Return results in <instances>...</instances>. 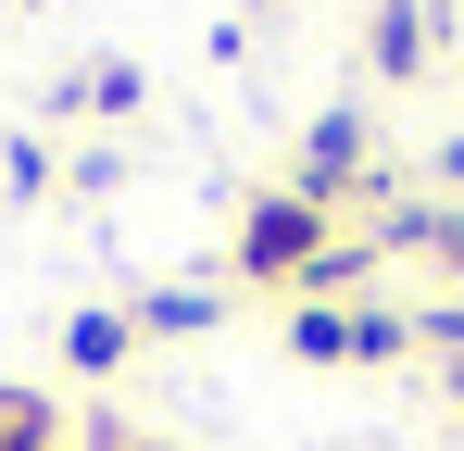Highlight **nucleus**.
Listing matches in <instances>:
<instances>
[{
    "label": "nucleus",
    "instance_id": "1",
    "mask_svg": "<svg viewBox=\"0 0 464 451\" xmlns=\"http://www.w3.org/2000/svg\"><path fill=\"white\" fill-rule=\"evenodd\" d=\"M314 251H326V214H314L302 188H276V201L238 214V276H302Z\"/></svg>",
    "mask_w": 464,
    "mask_h": 451
},
{
    "label": "nucleus",
    "instance_id": "2",
    "mask_svg": "<svg viewBox=\"0 0 464 451\" xmlns=\"http://www.w3.org/2000/svg\"><path fill=\"white\" fill-rule=\"evenodd\" d=\"M352 150H364V113L352 101H326L314 113V139H302V201L326 214V188H352Z\"/></svg>",
    "mask_w": 464,
    "mask_h": 451
},
{
    "label": "nucleus",
    "instance_id": "3",
    "mask_svg": "<svg viewBox=\"0 0 464 451\" xmlns=\"http://www.w3.org/2000/svg\"><path fill=\"white\" fill-rule=\"evenodd\" d=\"M51 439H63V401L25 389V376H0V451H51Z\"/></svg>",
    "mask_w": 464,
    "mask_h": 451
},
{
    "label": "nucleus",
    "instance_id": "4",
    "mask_svg": "<svg viewBox=\"0 0 464 451\" xmlns=\"http://www.w3.org/2000/svg\"><path fill=\"white\" fill-rule=\"evenodd\" d=\"M126 326L139 339H201L214 326V289H151V301H126Z\"/></svg>",
    "mask_w": 464,
    "mask_h": 451
},
{
    "label": "nucleus",
    "instance_id": "5",
    "mask_svg": "<svg viewBox=\"0 0 464 451\" xmlns=\"http://www.w3.org/2000/svg\"><path fill=\"white\" fill-rule=\"evenodd\" d=\"M126 339H139L126 313H76V326H63V376H113V364H126Z\"/></svg>",
    "mask_w": 464,
    "mask_h": 451
},
{
    "label": "nucleus",
    "instance_id": "6",
    "mask_svg": "<svg viewBox=\"0 0 464 451\" xmlns=\"http://www.w3.org/2000/svg\"><path fill=\"white\" fill-rule=\"evenodd\" d=\"M289 351H314V364H352V313H339V301H302V313H289Z\"/></svg>",
    "mask_w": 464,
    "mask_h": 451
},
{
    "label": "nucleus",
    "instance_id": "7",
    "mask_svg": "<svg viewBox=\"0 0 464 451\" xmlns=\"http://www.w3.org/2000/svg\"><path fill=\"white\" fill-rule=\"evenodd\" d=\"M427 25H414V0H377V75H427Z\"/></svg>",
    "mask_w": 464,
    "mask_h": 451
},
{
    "label": "nucleus",
    "instance_id": "8",
    "mask_svg": "<svg viewBox=\"0 0 464 451\" xmlns=\"http://www.w3.org/2000/svg\"><path fill=\"white\" fill-rule=\"evenodd\" d=\"M364 264H377L364 238H326V251L302 264V289H314V301H339V289H364Z\"/></svg>",
    "mask_w": 464,
    "mask_h": 451
},
{
    "label": "nucleus",
    "instance_id": "9",
    "mask_svg": "<svg viewBox=\"0 0 464 451\" xmlns=\"http://www.w3.org/2000/svg\"><path fill=\"white\" fill-rule=\"evenodd\" d=\"M440 264H464V214H452V226H440Z\"/></svg>",
    "mask_w": 464,
    "mask_h": 451
},
{
    "label": "nucleus",
    "instance_id": "10",
    "mask_svg": "<svg viewBox=\"0 0 464 451\" xmlns=\"http://www.w3.org/2000/svg\"><path fill=\"white\" fill-rule=\"evenodd\" d=\"M440 176H452V188H464V139H440Z\"/></svg>",
    "mask_w": 464,
    "mask_h": 451
}]
</instances>
